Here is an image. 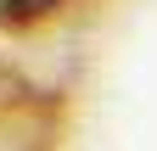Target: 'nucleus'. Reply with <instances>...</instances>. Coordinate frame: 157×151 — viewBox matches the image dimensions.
I'll use <instances>...</instances> for the list:
<instances>
[{
  "label": "nucleus",
  "instance_id": "f257e3e1",
  "mask_svg": "<svg viewBox=\"0 0 157 151\" xmlns=\"http://www.w3.org/2000/svg\"><path fill=\"white\" fill-rule=\"evenodd\" d=\"M56 6H62V0H0V17H6V23H34V17H45Z\"/></svg>",
  "mask_w": 157,
  "mask_h": 151
}]
</instances>
